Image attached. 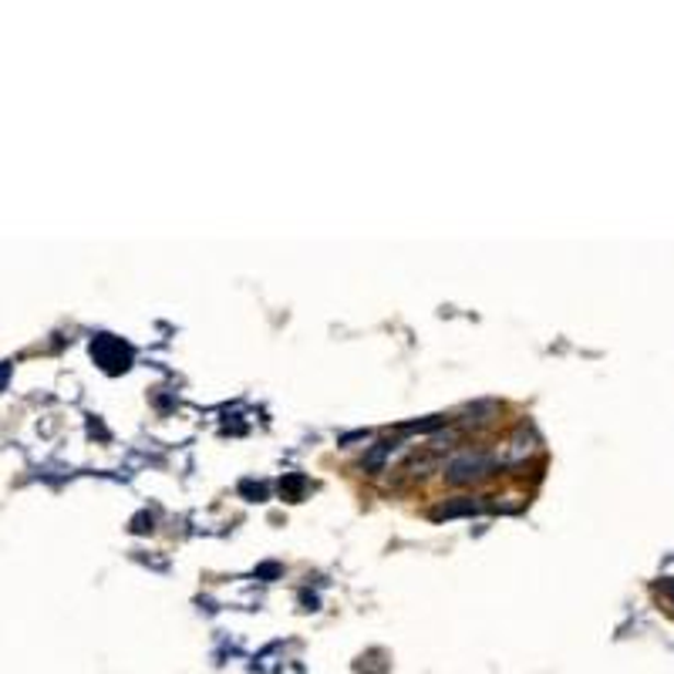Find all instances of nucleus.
Instances as JSON below:
<instances>
[{"mask_svg":"<svg viewBox=\"0 0 674 674\" xmlns=\"http://www.w3.org/2000/svg\"><path fill=\"white\" fill-rule=\"evenodd\" d=\"M667 597H671V604H674V583H667Z\"/></svg>","mask_w":674,"mask_h":674,"instance_id":"nucleus-1","label":"nucleus"}]
</instances>
